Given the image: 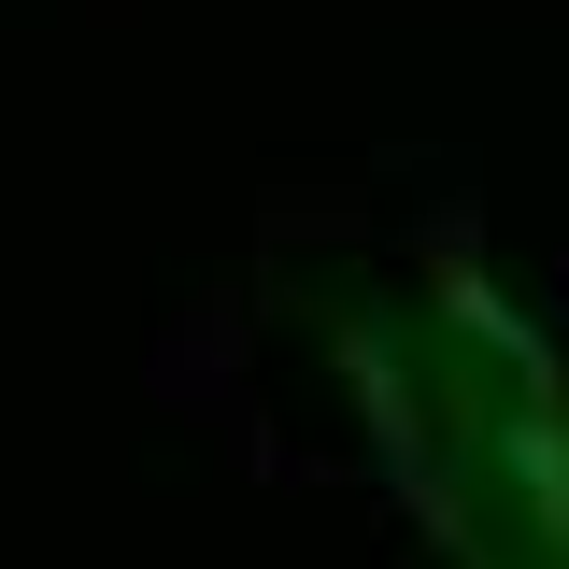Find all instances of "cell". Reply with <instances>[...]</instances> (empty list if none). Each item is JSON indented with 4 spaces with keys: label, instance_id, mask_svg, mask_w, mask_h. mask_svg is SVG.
<instances>
[{
    "label": "cell",
    "instance_id": "6da1fadb",
    "mask_svg": "<svg viewBox=\"0 0 569 569\" xmlns=\"http://www.w3.org/2000/svg\"><path fill=\"white\" fill-rule=\"evenodd\" d=\"M385 441L456 512L470 569H569V399L470 284H427L385 356Z\"/></svg>",
    "mask_w": 569,
    "mask_h": 569
}]
</instances>
